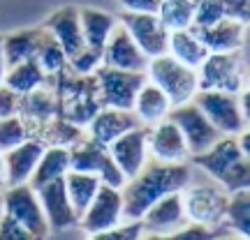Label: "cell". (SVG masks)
Segmentation results:
<instances>
[{"label": "cell", "mask_w": 250, "mask_h": 240, "mask_svg": "<svg viewBox=\"0 0 250 240\" xmlns=\"http://www.w3.org/2000/svg\"><path fill=\"white\" fill-rule=\"evenodd\" d=\"M158 18L169 33L188 30L192 28V18H195V0H162Z\"/></svg>", "instance_id": "1f68e13d"}, {"label": "cell", "mask_w": 250, "mask_h": 240, "mask_svg": "<svg viewBox=\"0 0 250 240\" xmlns=\"http://www.w3.org/2000/svg\"><path fill=\"white\" fill-rule=\"evenodd\" d=\"M79 18H81V30H83L86 46L102 54L111 33L118 26V17L98 7H79Z\"/></svg>", "instance_id": "cb8c5ba5"}, {"label": "cell", "mask_w": 250, "mask_h": 240, "mask_svg": "<svg viewBox=\"0 0 250 240\" xmlns=\"http://www.w3.org/2000/svg\"><path fill=\"white\" fill-rule=\"evenodd\" d=\"M148 155L162 164H186L190 160L186 139L169 118L148 127Z\"/></svg>", "instance_id": "9a60e30c"}, {"label": "cell", "mask_w": 250, "mask_h": 240, "mask_svg": "<svg viewBox=\"0 0 250 240\" xmlns=\"http://www.w3.org/2000/svg\"><path fill=\"white\" fill-rule=\"evenodd\" d=\"M169 120L176 125L181 129V134H183V139H186V143H188V150H190V157L208 150V148L223 136V134L211 125V120L204 116V111L197 107L195 102L174 107L169 113Z\"/></svg>", "instance_id": "8fae6325"}, {"label": "cell", "mask_w": 250, "mask_h": 240, "mask_svg": "<svg viewBox=\"0 0 250 240\" xmlns=\"http://www.w3.org/2000/svg\"><path fill=\"white\" fill-rule=\"evenodd\" d=\"M144 238V226L142 222H123L109 229V231H100L88 236L86 240H142Z\"/></svg>", "instance_id": "74e56055"}, {"label": "cell", "mask_w": 250, "mask_h": 240, "mask_svg": "<svg viewBox=\"0 0 250 240\" xmlns=\"http://www.w3.org/2000/svg\"><path fill=\"white\" fill-rule=\"evenodd\" d=\"M7 180V169H5V152H0V187H5Z\"/></svg>", "instance_id": "7dc6e473"}, {"label": "cell", "mask_w": 250, "mask_h": 240, "mask_svg": "<svg viewBox=\"0 0 250 240\" xmlns=\"http://www.w3.org/2000/svg\"><path fill=\"white\" fill-rule=\"evenodd\" d=\"M35 194L40 199V205L44 210V217L51 231H67L79 224V215L74 213L70 199H67V192H65V178L37 187Z\"/></svg>", "instance_id": "2e32d148"}, {"label": "cell", "mask_w": 250, "mask_h": 240, "mask_svg": "<svg viewBox=\"0 0 250 240\" xmlns=\"http://www.w3.org/2000/svg\"><path fill=\"white\" fill-rule=\"evenodd\" d=\"M223 5L227 18L241 26H250V0H223Z\"/></svg>", "instance_id": "ab89813d"}, {"label": "cell", "mask_w": 250, "mask_h": 240, "mask_svg": "<svg viewBox=\"0 0 250 240\" xmlns=\"http://www.w3.org/2000/svg\"><path fill=\"white\" fill-rule=\"evenodd\" d=\"M102 65L114 67V70L146 74L148 58L144 55V51L137 46V42H134L132 37H130V33L118 23L116 30H114L111 37H109L104 51H102Z\"/></svg>", "instance_id": "ac0fdd59"}, {"label": "cell", "mask_w": 250, "mask_h": 240, "mask_svg": "<svg viewBox=\"0 0 250 240\" xmlns=\"http://www.w3.org/2000/svg\"><path fill=\"white\" fill-rule=\"evenodd\" d=\"M183 210L188 224H197L204 229H223L229 208V194L218 183H188L181 192Z\"/></svg>", "instance_id": "277c9868"}, {"label": "cell", "mask_w": 250, "mask_h": 240, "mask_svg": "<svg viewBox=\"0 0 250 240\" xmlns=\"http://www.w3.org/2000/svg\"><path fill=\"white\" fill-rule=\"evenodd\" d=\"M190 162L227 194L250 189V160L241 152L236 136H220L208 150L192 155Z\"/></svg>", "instance_id": "7a4b0ae2"}, {"label": "cell", "mask_w": 250, "mask_h": 240, "mask_svg": "<svg viewBox=\"0 0 250 240\" xmlns=\"http://www.w3.org/2000/svg\"><path fill=\"white\" fill-rule=\"evenodd\" d=\"M225 226L232 233L250 240V189L229 194V208Z\"/></svg>", "instance_id": "d6a6232c"}, {"label": "cell", "mask_w": 250, "mask_h": 240, "mask_svg": "<svg viewBox=\"0 0 250 240\" xmlns=\"http://www.w3.org/2000/svg\"><path fill=\"white\" fill-rule=\"evenodd\" d=\"M118 23L130 33L137 46L144 51V55L151 60L158 55L167 54V42H169V30L162 26L158 14H134L123 12L118 17Z\"/></svg>", "instance_id": "7c38bea8"}, {"label": "cell", "mask_w": 250, "mask_h": 240, "mask_svg": "<svg viewBox=\"0 0 250 240\" xmlns=\"http://www.w3.org/2000/svg\"><path fill=\"white\" fill-rule=\"evenodd\" d=\"M144 226V233H174L188 226L186 220V210H183V199H181V192L176 194H169L155 201V203L144 213V217L139 220Z\"/></svg>", "instance_id": "ffe728a7"}, {"label": "cell", "mask_w": 250, "mask_h": 240, "mask_svg": "<svg viewBox=\"0 0 250 240\" xmlns=\"http://www.w3.org/2000/svg\"><path fill=\"white\" fill-rule=\"evenodd\" d=\"M171 102L169 97L162 92L158 86H153L151 81L146 79V83L142 86V90L137 92V99H134L132 113L139 118V123L144 127H153V125L167 120L171 113Z\"/></svg>", "instance_id": "d4e9b609"}, {"label": "cell", "mask_w": 250, "mask_h": 240, "mask_svg": "<svg viewBox=\"0 0 250 240\" xmlns=\"http://www.w3.org/2000/svg\"><path fill=\"white\" fill-rule=\"evenodd\" d=\"M167 54L171 58H176L179 62H183L186 67L199 70V65L206 60V46L202 44V39L197 37V33L192 28L188 30H174L169 33V42H167Z\"/></svg>", "instance_id": "4316f807"}, {"label": "cell", "mask_w": 250, "mask_h": 240, "mask_svg": "<svg viewBox=\"0 0 250 240\" xmlns=\"http://www.w3.org/2000/svg\"><path fill=\"white\" fill-rule=\"evenodd\" d=\"M42 28L62 46V51L67 54V62H70V58H74L79 51L86 49L79 7H74V5H65V7H58L56 12H51Z\"/></svg>", "instance_id": "e0dca14e"}, {"label": "cell", "mask_w": 250, "mask_h": 240, "mask_svg": "<svg viewBox=\"0 0 250 240\" xmlns=\"http://www.w3.org/2000/svg\"><path fill=\"white\" fill-rule=\"evenodd\" d=\"M192 30L202 39L208 54H236L243 49L246 26L236 23L232 18H223L211 28H192Z\"/></svg>", "instance_id": "603a6c76"}, {"label": "cell", "mask_w": 250, "mask_h": 240, "mask_svg": "<svg viewBox=\"0 0 250 240\" xmlns=\"http://www.w3.org/2000/svg\"><path fill=\"white\" fill-rule=\"evenodd\" d=\"M19 102H21V95H17L14 90L2 83L0 86V120L19 116Z\"/></svg>", "instance_id": "60d3db41"}, {"label": "cell", "mask_w": 250, "mask_h": 240, "mask_svg": "<svg viewBox=\"0 0 250 240\" xmlns=\"http://www.w3.org/2000/svg\"><path fill=\"white\" fill-rule=\"evenodd\" d=\"M190 180H192V169L188 162L186 164L148 162L134 178L125 180V185L121 187L125 222H139L155 201L183 192V187Z\"/></svg>", "instance_id": "6da1fadb"}, {"label": "cell", "mask_w": 250, "mask_h": 240, "mask_svg": "<svg viewBox=\"0 0 250 240\" xmlns=\"http://www.w3.org/2000/svg\"><path fill=\"white\" fill-rule=\"evenodd\" d=\"M5 74H7V62H5V54H2V35H0V86L5 81Z\"/></svg>", "instance_id": "bcb514c9"}, {"label": "cell", "mask_w": 250, "mask_h": 240, "mask_svg": "<svg viewBox=\"0 0 250 240\" xmlns=\"http://www.w3.org/2000/svg\"><path fill=\"white\" fill-rule=\"evenodd\" d=\"M137 127H144V125L139 123V118L134 116L132 111L102 107L98 113L93 116V120L86 125V136L109 148L116 139H121L123 134L132 132Z\"/></svg>", "instance_id": "d6986e66"}, {"label": "cell", "mask_w": 250, "mask_h": 240, "mask_svg": "<svg viewBox=\"0 0 250 240\" xmlns=\"http://www.w3.org/2000/svg\"><path fill=\"white\" fill-rule=\"evenodd\" d=\"M56 116H58V102H56V95L49 83L42 86V88L33 90V92H28V95H21L19 118L26 123L30 136H35V134L40 132L42 127H46Z\"/></svg>", "instance_id": "44dd1931"}, {"label": "cell", "mask_w": 250, "mask_h": 240, "mask_svg": "<svg viewBox=\"0 0 250 240\" xmlns=\"http://www.w3.org/2000/svg\"><path fill=\"white\" fill-rule=\"evenodd\" d=\"M215 240H246V238H241V236L232 233V236H223V238H215Z\"/></svg>", "instance_id": "681fc988"}, {"label": "cell", "mask_w": 250, "mask_h": 240, "mask_svg": "<svg viewBox=\"0 0 250 240\" xmlns=\"http://www.w3.org/2000/svg\"><path fill=\"white\" fill-rule=\"evenodd\" d=\"M93 76L98 81L100 104L109 109H123V111H132L137 92L146 83V74L114 70L107 65H102Z\"/></svg>", "instance_id": "ba28073f"}, {"label": "cell", "mask_w": 250, "mask_h": 240, "mask_svg": "<svg viewBox=\"0 0 250 240\" xmlns=\"http://www.w3.org/2000/svg\"><path fill=\"white\" fill-rule=\"evenodd\" d=\"M236 143H239V148H241L243 155L250 160V127H246V129L236 136Z\"/></svg>", "instance_id": "f6af8a7d"}, {"label": "cell", "mask_w": 250, "mask_h": 240, "mask_svg": "<svg viewBox=\"0 0 250 240\" xmlns=\"http://www.w3.org/2000/svg\"><path fill=\"white\" fill-rule=\"evenodd\" d=\"M123 12H134V14H158L162 0H118Z\"/></svg>", "instance_id": "7bdbcfd3"}, {"label": "cell", "mask_w": 250, "mask_h": 240, "mask_svg": "<svg viewBox=\"0 0 250 240\" xmlns=\"http://www.w3.org/2000/svg\"><path fill=\"white\" fill-rule=\"evenodd\" d=\"M70 171V148H58V146H49L42 152V160L37 164L35 173L28 185L37 189V187L54 183V180H62Z\"/></svg>", "instance_id": "83f0119b"}, {"label": "cell", "mask_w": 250, "mask_h": 240, "mask_svg": "<svg viewBox=\"0 0 250 240\" xmlns=\"http://www.w3.org/2000/svg\"><path fill=\"white\" fill-rule=\"evenodd\" d=\"M218 238V231L213 229H204V226H197V224H188L183 229L174 233H144L142 240H215Z\"/></svg>", "instance_id": "8d00e7d4"}, {"label": "cell", "mask_w": 250, "mask_h": 240, "mask_svg": "<svg viewBox=\"0 0 250 240\" xmlns=\"http://www.w3.org/2000/svg\"><path fill=\"white\" fill-rule=\"evenodd\" d=\"M236 99H239V109H241L243 123H246V127H250V83L236 95Z\"/></svg>", "instance_id": "ee69618b"}, {"label": "cell", "mask_w": 250, "mask_h": 240, "mask_svg": "<svg viewBox=\"0 0 250 240\" xmlns=\"http://www.w3.org/2000/svg\"><path fill=\"white\" fill-rule=\"evenodd\" d=\"M5 217V192H0V222Z\"/></svg>", "instance_id": "c3c4849f"}, {"label": "cell", "mask_w": 250, "mask_h": 240, "mask_svg": "<svg viewBox=\"0 0 250 240\" xmlns=\"http://www.w3.org/2000/svg\"><path fill=\"white\" fill-rule=\"evenodd\" d=\"M35 60L40 62V67L46 74V79H54V76H58V74H62L67 70V54L62 51V46L46 30H44V39L40 44Z\"/></svg>", "instance_id": "836d02e7"}, {"label": "cell", "mask_w": 250, "mask_h": 240, "mask_svg": "<svg viewBox=\"0 0 250 240\" xmlns=\"http://www.w3.org/2000/svg\"><path fill=\"white\" fill-rule=\"evenodd\" d=\"M42 39H44V28H23L17 33L2 35V54H5L7 67L33 60L40 51Z\"/></svg>", "instance_id": "484cf974"}, {"label": "cell", "mask_w": 250, "mask_h": 240, "mask_svg": "<svg viewBox=\"0 0 250 240\" xmlns=\"http://www.w3.org/2000/svg\"><path fill=\"white\" fill-rule=\"evenodd\" d=\"M49 86L54 90L56 102H58V116L65 118L67 123L83 127L93 120L102 104H100V92H98V81L95 76H83L72 72L70 67L49 79Z\"/></svg>", "instance_id": "3957f363"}, {"label": "cell", "mask_w": 250, "mask_h": 240, "mask_svg": "<svg viewBox=\"0 0 250 240\" xmlns=\"http://www.w3.org/2000/svg\"><path fill=\"white\" fill-rule=\"evenodd\" d=\"M100 187H102V183L95 176L83 173V171H72V169L67 171V176H65V192H67V199H70L72 208H74V213L79 217L93 203V199L98 196Z\"/></svg>", "instance_id": "f1b7e54d"}, {"label": "cell", "mask_w": 250, "mask_h": 240, "mask_svg": "<svg viewBox=\"0 0 250 240\" xmlns=\"http://www.w3.org/2000/svg\"><path fill=\"white\" fill-rule=\"evenodd\" d=\"M123 194L118 187L102 185L98 196L93 199V203L86 208V213L79 217V226L83 229L86 236L100 231H109L118 224H123Z\"/></svg>", "instance_id": "4fadbf2b"}, {"label": "cell", "mask_w": 250, "mask_h": 240, "mask_svg": "<svg viewBox=\"0 0 250 240\" xmlns=\"http://www.w3.org/2000/svg\"><path fill=\"white\" fill-rule=\"evenodd\" d=\"M109 155L125 180L134 178L148 164V127H137L109 146Z\"/></svg>", "instance_id": "5bb4252c"}, {"label": "cell", "mask_w": 250, "mask_h": 240, "mask_svg": "<svg viewBox=\"0 0 250 240\" xmlns=\"http://www.w3.org/2000/svg\"><path fill=\"white\" fill-rule=\"evenodd\" d=\"M5 217L14 220L19 226H23L26 231L42 240H46L51 233L40 199L30 185H17L5 189Z\"/></svg>", "instance_id": "9c48e42d"}, {"label": "cell", "mask_w": 250, "mask_h": 240, "mask_svg": "<svg viewBox=\"0 0 250 240\" xmlns=\"http://www.w3.org/2000/svg\"><path fill=\"white\" fill-rule=\"evenodd\" d=\"M246 79H248V83H250V70H248V72H246Z\"/></svg>", "instance_id": "f907efd6"}, {"label": "cell", "mask_w": 250, "mask_h": 240, "mask_svg": "<svg viewBox=\"0 0 250 240\" xmlns=\"http://www.w3.org/2000/svg\"><path fill=\"white\" fill-rule=\"evenodd\" d=\"M192 102L204 111V116L223 136H239L246 129L236 95L218 90H199Z\"/></svg>", "instance_id": "30bf717a"}, {"label": "cell", "mask_w": 250, "mask_h": 240, "mask_svg": "<svg viewBox=\"0 0 250 240\" xmlns=\"http://www.w3.org/2000/svg\"><path fill=\"white\" fill-rule=\"evenodd\" d=\"M70 169L90 173V176L100 178L102 185L118 187V189L125 185L123 173L114 164L111 155H109V148L88 139V136H83L81 141H77L70 148Z\"/></svg>", "instance_id": "52a82bcc"}, {"label": "cell", "mask_w": 250, "mask_h": 240, "mask_svg": "<svg viewBox=\"0 0 250 240\" xmlns=\"http://www.w3.org/2000/svg\"><path fill=\"white\" fill-rule=\"evenodd\" d=\"M67 67H70L72 72H77V74L90 76V74H95V72L102 67V54H98V51H93V49L86 46V49L79 51L74 58H70Z\"/></svg>", "instance_id": "f35d334b"}, {"label": "cell", "mask_w": 250, "mask_h": 240, "mask_svg": "<svg viewBox=\"0 0 250 240\" xmlns=\"http://www.w3.org/2000/svg\"><path fill=\"white\" fill-rule=\"evenodd\" d=\"M44 143L37 141V139H28L21 146L12 148L5 152V169H7V180L5 187H17V185H28L33 173H35L37 164L42 160V152H44Z\"/></svg>", "instance_id": "7402d4cb"}, {"label": "cell", "mask_w": 250, "mask_h": 240, "mask_svg": "<svg viewBox=\"0 0 250 240\" xmlns=\"http://www.w3.org/2000/svg\"><path fill=\"white\" fill-rule=\"evenodd\" d=\"M7 88H12L17 95H28L33 90L42 88L49 83L46 74L42 72L40 62L33 58V60L19 62L14 67H7V74H5V81H2Z\"/></svg>", "instance_id": "f546056e"}, {"label": "cell", "mask_w": 250, "mask_h": 240, "mask_svg": "<svg viewBox=\"0 0 250 240\" xmlns=\"http://www.w3.org/2000/svg\"><path fill=\"white\" fill-rule=\"evenodd\" d=\"M225 17L223 0H195V18L192 28H211Z\"/></svg>", "instance_id": "d590c367"}, {"label": "cell", "mask_w": 250, "mask_h": 240, "mask_svg": "<svg viewBox=\"0 0 250 240\" xmlns=\"http://www.w3.org/2000/svg\"><path fill=\"white\" fill-rule=\"evenodd\" d=\"M246 65H243L241 51L236 54H208L206 60L197 70L199 90H218V92H229L239 95L248 83H246Z\"/></svg>", "instance_id": "8992f818"}, {"label": "cell", "mask_w": 250, "mask_h": 240, "mask_svg": "<svg viewBox=\"0 0 250 240\" xmlns=\"http://www.w3.org/2000/svg\"><path fill=\"white\" fill-rule=\"evenodd\" d=\"M0 240H42V238H37L30 231H26L14 220L2 217V222H0Z\"/></svg>", "instance_id": "b9f144b4"}, {"label": "cell", "mask_w": 250, "mask_h": 240, "mask_svg": "<svg viewBox=\"0 0 250 240\" xmlns=\"http://www.w3.org/2000/svg\"><path fill=\"white\" fill-rule=\"evenodd\" d=\"M28 139H30V132H28L26 123L19 116L2 118L0 120V152L12 150V148L21 146Z\"/></svg>", "instance_id": "e575fe53"}, {"label": "cell", "mask_w": 250, "mask_h": 240, "mask_svg": "<svg viewBox=\"0 0 250 240\" xmlns=\"http://www.w3.org/2000/svg\"><path fill=\"white\" fill-rule=\"evenodd\" d=\"M146 79L151 81L153 86L169 97L171 107H181L192 102L195 95L199 92V79H197V70L186 67L183 62L176 58H171L169 54L158 55L148 60L146 67Z\"/></svg>", "instance_id": "5b68a950"}, {"label": "cell", "mask_w": 250, "mask_h": 240, "mask_svg": "<svg viewBox=\"0 0 250 240\" xmlns=\"http://www.w3.org/2000/svg\"><path fill=\"white\" fill-rule=\"evenodd\" d=\"M86 136V129L83 127H77V125L67 123L65 118L56 116L51 123L42 127L40 132L33 136L37 141H42L49 148V146H58V148H72L77 141H81Z\"/></svg>", "instance_id": "4dcf8cb0"}]
</instances>
